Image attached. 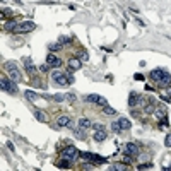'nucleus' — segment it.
I'll return each mask as SVG.
<instances>
[{"label": "nucleus", "mask_w": 171, "mask_h": 171, "mask_svg": "<svg viewBox=\"0 0 171 171\" xmlns=\"http://www.w3.org/2000/svg\"><path fill=\"white\" fill-rule=\"evenodd\" d=\"M46 64H48L50 67L57 69V67H62V60H60L58 57H55V55H48V57H46Z\"/></svg>", "instance_id": "10"}, {"label": "nucleus", "mask_w": 171, "mask_h": 171, "mask_svg": "<svg viewBox=\"0 0 171 171\" xmlns=\"http://www.w3.org/2000/svg\"><path fill=\"white\" fill-rule=\"evenodd\" d=\"M70 163H72V159L64 157V156H62V159L57 163V166H58V168H64V169H69V168H70Z\"/></svg>", "instance_id": "16"}, {"label": "nucleus", "mask_w": 171, "mask_h": 171, "mask_svg": "<svg viewBox=\"0 0 171 171\" xmlns=\"http://www.w3.org/2000/svg\"><path fill=\"white\" fill-rule=\"evenodd\" d=\"M111 128H113V132H117V134H118V132H123V130H122V128H120V125H118L117 122H115V123H113V125H111Z\"/></svg>", "instance_id": "27"}, {"label": "nucleus", "mask_w": 171, "mask_h": 171, "mask_svg": "<svg viewBox=\"0 0 171 171\" xmlns=\"http://www.w3.org/2000/svg\"><path fill=\"white\" fill-rule=\"evenodd\" d=\"M117 123L120 125V128H122V130H130V127H132V123L128 122L125 117H120V118L117 120Z\"/></svg>", "instance_id": "13"}, {"label": "nucleus", "mask_w": 171, "mask_h": 171, "mask_svg": "<svg viewBox=\"0 0 171 171\" xmlns=\"http://www.w3.org/2000/svg\"><path fill=\"white\" fill-rule=\"evenodd\" d=\"M34 117H36L38 122H41V123H46V122H48V117H46L41 110H34Z\"/></svg>", "instance_id": "17"}, {"label": "nucleus", "mask_w": 171, "mask_h": 171, "mask_svg": "<svg viewBox=\"0 0 171 171\" xmlns=\"http://www.w3.org/2000/svg\"><path fill=\"white\" fill-rule=\"evenodd\" d=\"M17 26H19V24H17V21L11 19V21H7L5 24H4V29H5V31H16Z\"/></svg>", "instance_id": "18"}, {"label": "nucleus", "mask_w": 171, "mask_h": 171, "mask_svg": "<svg viewBox=\"0 0 171 171\" xmlns=\"http://www.w3.org/2000/svg\"><path fill=\"white\" fill-rule=\"evenodd\" d=\"M67 99H69V101H75L77 98H75V94H72V92H70V94H67Z\"/></svg>", "instance_id": "34"}, {"label": "nucleus", "mask_w": 171, "mask_h": 171, "mask_svg": "<svg viewBox=\"0 0 171 171\" xmlns=\"http://www.w3.org/2000/svg\"><path fill=\"white\" fill-rule=\"evenodd\" d=\"M123 152L127 156H130V157H137L139 156V145L134 144V142H127L125 147H123Z\"/></svg>", "instance_id": "6"}, {"label": "nucleus", "mask_w": 171, "mask_h": 171, "mask_svg": "<svg viewBox=\"0 0 171 171\" xmlns=\"http://www.w3.org/2000/svg\"><path fill=\"white\" fill-rule=\"evenodd\" d=\"M86 101H91V103H98V104H101V106H106V104H108L106 98L99 96V94H89V96H86Z\"/></svg>", "instance_id": "8"}, {"label": "nucleus", "mask_w": 171, "mask_h": 171, "mask_svg": "<svg viewBox=\"0 0 171 171\" xmlns=\"http://www.w3.org/2000/svg\"><path fill=\"white\" fill-rule=\"evenodd\" d=\"M87 58H89V55L86 53L84 50H80L79 51V60H87Z\"/></svg>", "instance_id": "23"}, {"label": "nucleus", "mask_w": 171, "mask_h": 171, "mask_svg": "<svg viewBox=\"0 0 171 171\" xmlns=\"http://www.w3.org/2000/svg\"><path fill=\"white\" fill-rule=\"evenodd\" d=\"M12 16V11L11 9H4V12H2V17H11Z\"/></svg>", "instance_id": "28"}, {"label": "nucleus", "mask_w": 171, "mask_h": 171, "mask_svg": "<svg viewBox=\"0 0 171 171\" xmlns=\"http://www.w3.org/2000/svg\"><path fill=\"white\" fill-rule=\"evenodd\" d=\"M17 82L12 79H7V77H2V80H0V86H2V89L5 92H9V94H17Z\"/></svg>", "instance_id": "3"}, {"label": "nucleus", "mask_w": 171, "mask_h": 171, "mask_svg": "<svg viewBox=\"0 0 171 171\" xmlns=\"http://www.w3.org/2000/svg\"><path fill=\"white\" fill-rule=\"evenodd\" d=\"M151 79L154 80L156 84L163 86V87H166V86H171V75L168 74L164 69L152 70V72H151Z\"/></svg>", "instance_id": "1"}, {"label": "nucleus", "mask_w": 171, "mask_h": 171, "mask_svg": "<svg viewBox=\"0 0 171 171\" xmlns=\"http://www.w3.org/2000/svg\"><path fill=\"white\" fill-rule=\"evenodd\" d=\"M156 110H157V111H156V113H159V115H163V117H166V108L163 106V104H161V106H157V108H156Z\"/></svg>", "instance_id": "24"}, {"label": "nucleus", "mask_w": 171, "mask_h": 171, "mask_svg": "<svg viewBox=\"0 0 171 171\" xmlns=\"http://www.w3.org/2000/svg\"><path fill=\"white\" fill-rule=\"evenodd\" d=\"M70 123H72V120H70V117H67V115H62V117H58V120H57V125H58V127H69Z\"/></svg>", "instance_id": "14"}, {"label": "nucleus", "mask_w": 171, "mask_h": 171, "mask_svg": "<svg viewBox=\"0 0 171 171\" xmlns=\"http://www.w3.org/2000/svg\"><path fill=\"white\" fill-rule=\"evenodd\" d=\"M7 147H9L11 151H14V144H12V142H7Z\"/></svg>", "instance_id": "37"}, {"label": "nucleus", "mask_w": 171, "mask_h": 171, "mask_svg": "<svg viewBox=\"0 0 171 171\" xmlns=\"http://www.w3.org/2000/svg\"><path fill=\"white\" fill-rule=\"evenodd\" d=\"M104 139H106V130H104V128L94 132V140H96V142H103Z\"/></svg>", "instance_id": "15"}, {"label": "nucleus", "mask_w": 171, "mask_h": 171, "mask_svg": "<svg viewBox=\"0 0 171 171\" xmlns=\"http://www.w3.org/2000/svg\"><path fill=\"white\" fill-rule=\"evenodd\" d=\"M151 168H152V164H151V163H149V164H140L139 166V169H151Z\"/></svg>", "instance_id": "32"}, {"label": "nucleus", "mask_w": 171, "mask_h": 171, "mask_svg": "<svg viewBox=\"0 0 171 171\" xmlns=\"http://www.w3.org/2000/svg\"><path fill=\"white\" fill-rule=\"evenodd\" d=\"M79 127L84 128V130H87V128L92 127V122H91V120H87V118H80V120H79Z\"/></svg>", "instance_id": "19"}, {"label": "nucleus", "mask_w": 171, "mask_h": 171, "mask_svg": "<svg viewBox=\"0 0 171 171\" xmlns=\"http://www.w3.org/2000/svg\"><path fill=\"white\" fill-rule=\"evenodd\" d=\"M80 65H82V60L75 58V57L69 60V70H70V72H75V70H79V69H80Z\"/></svg>", "instance_id": "11"}, {"label": "nucleus", "mask_w": 171, "mask_h": 171, "mask_svg": "<svg viewBox=\"0 0 171 171\" xmlns=\"http://www.w3.org/2000/svg\"><path fill=\"white\" fill-rule=\"evenodd\" d=\"M110 169H125V166H122V164H117V166H110Z\"/></svg>", "instance_id": "33"}, {"label": "nucleus", "mask_w": 171, "mask_h": 171, "mask_svg": "<svg viewBox=\"0 0 171 171\" xmlns=\"http://www.w3.org/2000/svg\"><path fill=\"white\" fill-rule=\"evenodd\" d=\"M22 64H24V67H26L27 74H31V75H33L34 72H36V65L33 64V60H31V58H27V57H26V58L22 60Z\"/></svg>", "instance_id": "12"}, {"label": "nucleus", "mask_w": 171, "mask_h": 171, "mask_svg": "<svg viewBox=\"0 0 171 171\" xmlns=\"http://www.w3.org/2000/svg\"><path fill=\"white\" fill-rule=\"evenodd\" d=\"M74 134H75V137H77V139H80V140H84V139H86L84 128H74Z\"/></svg>", "instance_id": "20"}, {"label": "nucleus", "mask_w": 171, "mask_h": 171, "mask_svg": "<svg viewBox=\"0 0 171 171\" xmlns=\"http://www.w3.org/2000/svg\"><path fill=\"white\" fill-rule=\"evenodd\" d=\"M51 80H53L55 84H60V86H69L70 84L69 75L64 74L62 70H55L53 74H51Z\"/></svg>", "instance_id": "4"}, {"label": "nucleus", "mask_w": 171, "mask_h": 171, "mask_svg": "<svg viewBox=\"0 0 171 171\" xmlns=\"http://www.w3.org/2000/svg\"><path fill=\"white\" fill-rule=\"evenodd\" d=\"M135 79L137 80H144V75L142 74H135Z\"/></svg>", "instance_id": "35"}, {"label": "nucleus", "mask_w": 171, "mask_h": 171, "mask_svg": "<svg viewBox=\"0 0 171 171\" xmlns=\"http://www.w3.org/2000/svg\"><path fill=\"white\" fill-rule=\"evenodd\" d=\"M145 111H147V113H152V111H154V106H147V108H145Z\"/></svg>", "instance_id": "36"}, {"label": "nucleus", "mask_w": 171, "mask_h": 171, "mask_svg": "<svg viewBox=\"0 0 171 171\" xmlns=\"http://www.w3.org/2000/svg\"><path fill=\"white\" fill-rule=\"evenodd\" d=\"M62 156H64V157H69V159H72V161H75L80 156V152H79V149H77V147L69 145V147H65V149L62 151Z\"/></svg>", "instance_id": "5"}, {"label": "nucleus", "mask_w": 171, "mask_h": 171, "mask_svg": "<svg viewBox=\"0 0 171 171\" xmlns=\"http://www.w3.org/2000/svg\"><path fill=\"white\" fill-rule=\"evenodd\" d=\"M142 101H144V98L140 96L139 92H130V96H128V104L130 106H135V104H139Z\"/></svg>", "instance_id": "9"}, {"label": "nucleus", "mask_w": 171, "mask_h": 171, "mask_svg": "<svg viewBox=\"0 0 171 171\" xmlns=\"http://www.w3.org/2000/svg\"><path fill=\"white\" fill-rule=\"evenodd\" d=\"M103 111L106 113V115H117V110H113V108H111V106H108V104L104 106V110H103Z\"/></svg>", "instance_id": "22"}, {"label": "nucleus", "mask_w": 171, "mask_h": 171, "mask_svg": "<svg viewBox=\"0 0 171 171\" xmlns=\"http://www.w3.org/2000/svg\"><path fill=\"white\" fill-rule=\"evenodd\" d=\"M58 43H60V45H67V43H70V38H67V36H60Z\"/></svg>", "instance_id": "25"}, {"label": "nucleus", "mask_w": 171, "mask_h": 171, "mask_svg": "<svg viewBox=\"0 0 171 171\" xmlns=\"http://www.w3.org/2000/svg\"><path fill=\"white\" fill-rule=\"evenodd\" d=\"M34 27H36V24H34V22H21V24H19V26L16 27V33L17 34H24V33H31L33 29H34Z\"/></svg>", "instance_id": "7"}, {"label": "nucleus", "mask_w": 171, "mask_h": 171, "mask_svg": "<svg viewBox=\"0 0 171 171\" xmlns=\"http://www.w3.org/2000/svg\"><path fill=\"white\" fill-rule=\"evenodd\" d=\"M67 94H55V101H65Z\"/></svg>", "instance_id": "26"}, {"label": "nucleus", "mask_w": 171, "mask_h": 171, "mask_svg": "<svg viewBox=\"0 0 171 171\" xmlns=\"http://www.w3.org/2000/svg\"><path fill=\"white\" fill-rule=\"evenodd\" d=\"M80 156H82L84 159H89V161H91V159H92V156H94V154H91V152H82Z\"/></svg>", "instance_id": "30"}, {"label": "nucleus", "mask_w": 171, "mask_h": 171, "mask_svg": "<svg viewBox=\"0 0 171 171\" xmlns=\"http://www.w3.org/2000/svg\"><path fill=\"white\" fill-rule=\"evenodd\" d=\"M4 67H5L7 74H9V77H11L12 80H16V82H21V80H22L21 70L17 69V65L14 64V62H5V64H4Z\"/></svg>", "instance_id": "2"}, {"label": "nucleus", "mask_w": 171, "mask_h": 171, "mask_svg": "<svg viewBox=\"0 0 171 171\" xmlns=\"http://www.w3.org/2000/svg\"><path fill=\"white\" fill-rule=\"evenodd\" d=\"M48 69H51L48 64H43L41 67H39V70H41V72H48Z\"/></svg>", "instance_id": "31"}, {"label": "nucleus", "mask_w": 171, "mask_h": 171, "mask_svg": "<svg viewBox=\"0 0 171 171\" xmlns=\"http://www.w3.org/2000/svg\"><path fill=\"white\" fill-rule=\"evenodd\" d=\"M26 96H27V99H29V101H36L38 98H39L36 92H33V91H26Z\"/></svg>", "instance_id": "21"}, {"label": "nucleus", "mask_w": 171, "mask_h": 171, "mask_svg": "<svg viewBox=\"0 0 171 171\" xmlns=\"http://www.w3.org/2000/svg\"><path fill=\"white\" fill-rule=\"evenodd\" d=\"M164 145H166V147H171V134H169V135H166V139H164Z\"/></svg>", "instance_id": "29"}]
</instances>
